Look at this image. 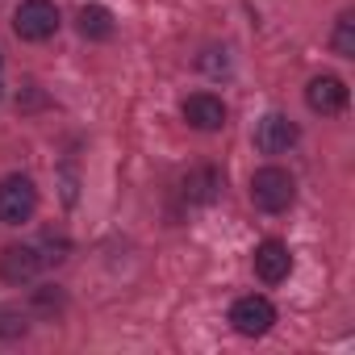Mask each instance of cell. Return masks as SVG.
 Returning a JSON list of instances; mask_svg holds the SVG:
<instances>
[{
  "mask_svg": "<svg viewBox=\"0 0 355 355\" xmlns=\"http://www.w3.org/2000/svg\"><path fill=\"white\" fill-rule=\"evenodd\" d=\"M297 201V180H293V171L268 163L251 175V205L259 214H288Z\"/></svg>",
  "mask_w": 355,
  "mask_h": 355,
  "instance_id": "1",
  "label": "cell"
},
{
  "mask_svg": "<svg viewBox=\"0 0 355 355\" xmlns=\"http://www.w3.org/2000/svg\"><path fill=\"white\" fill-rule=\"evenodd\" d=\"M59 26H63V17L55 9V0H21L13 13V30L21 42H46L59 34Z\"/></svg>",
  "mask_w": 355,
  "mask_h": 355,
  "instance_id": "2",
  "label": "cell"
},
{
  "mask_svg": "<svg viewBox=\"0 0 355 355\" xmlns=\"http://www.w3.org/2000/svg\"><path fill=\"white\" fill-rule=\"evenodd\" d=\"M38 209V189L30 175H5L0 180V222L5 226H26Z\"/></svg>",
  "mask_w": 355,
  "mask_h": 355,
  "instance_id": "3",
  "label": "cell"
},
{
  "mask_svg": "<svg viewBox=\"0 0 355 355\" xmlns=\"http://www.w3.org/2000/svg\"><path fill=\"white\" fill-rule=\"evenodd\" d=\"M230 326L243 334V338H263L272 326H276V305L263 297V293H247L230 305Z\"/></svg>",
  "mask_w": 355,
  "mask_h": 355,
  "instance_id": "4",
  "label": "cell"
},
{
  "mask_svg": "<svg viewBox=\"0 0 355 355\" xmlns=\"http://www.w3.org/2000/svg\"><path fill=\"white\" fill-rule=\"evenodd\" d=\"M297 138H301V125L284 113H263L255 125V150L259 155H284L288 146H297Z\"/></svg>",
  "mask_w": 355,
  "mask_h": 355,
  "instance_id": "5",
  "label": "cell"
},
{
  "mask_svg": "<svg viewBox=\"0 0 355 355\" xmlns=\"http://www.w3.org/2000/svg\"><path fill=\"white\" fill-rule=\"evenodd\" d=\"M251 263H255V276H259L263 284H284V280L293 276V251H288V243H280V239H263V243L255 247Z\"/></svg>",
  "mask_w": 355,
  "mask_h": 355,
  "instance_id": "6",
  "label": "cell"
},
{
  "mask_svg": "<svg viewBox=\"0 0 355 355\" xmlns=\"http://www.w3.org/2000/svg\"><path fill=\"white\" fill-rule=\"evenodd\" d=\"M38 272H42V255H38V247H30V243H13V247L0 251V280H5V284H30Z\"/></svg>",
  "mask_w": 355,
  "mask_h": 355,
  "instance_id": "7",
  "label": "cell"
},
{
  "mask_svg": "<svg viewBox=\"0 0 355 355\" xmlns=\"http://www.w3.org/2000/svg\"><path fill=\"white\" fill-rule=\"evenodd\" d=\"M347 101H351V92H347V84H343L338 76H313V80L305 84V105H309L313 113H322V117L343 113Z\"/></svg>",
  "mask_w": 355,
  "mask_h": 355,
  "instance_id": "8",
  "label": "cell"
},
{
  "mask_svg": "<svg viewBox=\"0 0 355 355\" xmlns=\"http://www.w3.org/2000/svg\"><path fill=\"white\" fill-rule=\"evenodd\" d=\"M180 113H184V121H189L193 130H201V134H214V130L226 125V105H222V96H214V92H193V96H184Z\"/></svg>",
  "mask_w": 355,
  "mask_h": 355,
  "instance_id": "9",
  "label": "cell"
},
{
  "mask_svg": "<svg viewBox=\"0 0 355 355\" xmlns=\"http://www.w3.org/2000/svg\"><path fill=\"white\" fill-rule=\"evenodd\" d=\"M218 193H222V175H218L214 167L189 171V175H184V189H180L184 205H209V201H218Z\"/></svg>",
  "mask_w": 355,
  "mask_h": 355,
  "instance_id": "10",
  "label": "cell"
},
{
  "mask_svg": "<svg viewBox=\"0 0 355 355\" xmlns=\"http://www.w3.org/2000/svg\"><path fill=\"white\" fill-rule=\"evenodd\" d=\"M76 26H80V34H84L88 42H109V38L117 34V21H113V13H109L105 5H80Z\"/></svg>",
  "mask_w": 355,
  "mask_h": 355,
  "instance_id": "11",
  "label": "cell"
},
{
  "mask_svg": "<svg viewBox=\"0 0 355 355\" xmlns=\"http://www.w3.org/2000/svg\"><path fill=\"white\" fill-rule=\"evenodd\" d=\"M330 46L338 59H355V13H343L334 21V34H330Z\"/></svg>",
  "mask_w": 355,
  "mask_h": 355,
  "instance_id": "12",
  "label": "cell"
},
{
  "mask_svg": "<svg viewBox=\"0 0 355 355\" xmlns=\"http://www.w3.org/2000/svg\"><path fill=\"white\" fill-rule=\"evenodd\" d=\"M30 330V313L21 305H0V338H21Z\"/></svg>",
  "mask_w": 355,
  "mask_h": 355,
  "instance_id": "13",
  "label": "cell"
},
{
  "mask_svg": "<svg viewBox=\"0 0 355 355\" xmlns=\"http://www.w3.org/2000/svg\"><path fill=\"white\" fill-rule=\"evenodd\" d=\"M201 71H205V76H226V71H230V59H226V51L209 46V51L201 55Z\"/></svg>",
  "mask_w": 355,
  "mask_h": 355,
  "instance_id": "14",
  "label": "cell"
},
{
  "mask_svg": "<svg viewBox=\"0 0 355 355\" xmlns=\"http://www.w3.org/2000/svg\"><path fill=\"white\" fill-rule=\"evenodd\" d=\"M0 63H5V55H0Z\"/></svg>",
  "mask_w": 355,
  "mask_h": 355,
  "instance_id": "15",
  "label": "cell"
}]
</instances>
